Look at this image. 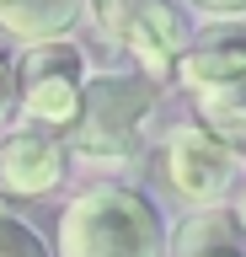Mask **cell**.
Masks as SVG:
<instances>
[{
    "label": "cell",
    "mask_w": 246,
    "mask_h": 257,
    "mask_svg": "<svg viewBox=\"0 0 246 257\" xmlns=\"http://www.w3.org/2000/svg\"><path fill=\"white\" fill-rule=\"evenodd\" d=\"M54 257H166V220L134 182H86L59 214Z\"/></svg>",
    "instance_id": "obj_1"
},
{
    "label": "cell",
    "mask_w": 246,
    "mask_h": 257,
    "mask_svg": "<svg viewBox=\"0 0 246 257\" xmlns=\"http://www.w3.org/2000/svg\"><path fill=\"white\" fill-rule=\"evenodd\" d=\"M161 86L166 80L145 75V70H107V75L86 80L81 112L65 128L70 161L97 166V172H118L145 150V123L161 107Z\"/></svg>",
    "instance_id": "obj_2"
},
{
    "label": "cell",
    "mask_w": 246,
    "mask_h": 257,
    "mask_svg": "<svg viewBox=\"0 0 246 257\" xmlns=\"http://www.w3.org/2000/svg\"><path fill=\"white\" fill-rule=\"evenodd\" d=\"M86 16L102 43H113L134 70H145L155 80L177 75L182 48L193 43L187 11L177 0H86Z\"/></svg>",
    "instance_id": "obj_3"
},
{
    "label": "cell",
    "mask_w": 246,
    "mask_h": 257,
    "mask_svg": "<svg viewBox=\"0 0 246 257\" xmlns=\"http://www.w3.org/2000/svg\"><path fill=\"white\" fill-rule=\"evenodd\" d=\"M17 75H22V118L38 128H54L65 134L81 112V96H86V80H91V59H86L81 43L65 38H43V43H27V54L17 59Z\"/></svg>",
    "instance_id": "obj_4"
},
{
    "label": "cell",
    "mask_w": 246,
    "mask_h": 257,
    "mask_svg": "<svg viewBox=\"0 0 246 257\" xmlns=\"http://www.w3.org/2000/svg\"><path fill=\"white\" fill-rule=\"evenodd\" d=\"M161 172H166V182H171V193L182 204H219L235 188L241 150L225 134H214L203 118H182L161 140Z\"/></svg>",
    "instance_id": "obj_5"
},
{
    "label": "cell",
    "mask_w": 246,
    "mask_h": 257,
    "mask_svg": "<svg viewBox=\"0 0 246 257\" xmlns=\"http://www.w3.org/2000/svg\"><path fill=\"white\" fill-rule=\"evenodd\" d=\"M70 172V145L54 128H11L0 134V193L6 198H49Z\"/></svg>",
    "instance_id": "obj_6"
},
{
    "label": "cell",
    "mask_w": 246,
    "mask_h": 257,
    "mask_svg": "<svg viewBox=\"0 0 246 257\" xmlns=\"http://www.w3.org/2000/svg\"><path fill=\"white\" fill-rule=\"evenodd\" d=\"M241 70H246V27H241V16H209V27H198V38L182 48L171 86H182L187 102H193V96L235 80Z\"/></svg>",
    "instance_id": "obj_7"
},
{
    "label": "cell",
    "mask_w": 246,
    "mask_h": 257,
    "mask_svg": "<svg viewBox=\"0 0 246 257\" xmlns=\"http://www.w3.org/2000/svg\"><path fill=\"white\" fill-rule=\"evenodd\" d=\"M166 257H246V230L230 204H187L166 230Z\"/></svg>",
    "instance_id": "obj_8"
},
{
    "label": "cell",
    "mask_w": 246,
    "mask_h": 257,
    "mask_svg": "<svg viewBox=\"0 0 246 257\" xmlns=\"http://www.w3.org/2000/svg\"><path fill=\"white\" fill-rule=\"evenodd\" d=\"M86 16V0H0V32H11L17 43H43L65 38Z\"/></svg>",
    "instance_id": "obj_9"
},
{
    "label": "cell",
    "mask_w": 246,
    "mask_h": 257,
    "mask_svg": "<svg viewBox=\"0 0 246 257\" xmlns=\"http://www.w3.org/2000/svg\"><path fill=\"white\" fill-rule=\"evenodd\" d=\"M193 118H203L214 134H225V140L235 145V140L246 134V70H241L235 80H225V86L193 96Z\"/></svg>",
    "instance_id": "obj_10"
},
{
    "label": "cell",
    "mask_w": 246,
    "mask_h": 257,
    "mask_svg": "<svg viewBox=\"0 0 246 257\" xmlns=\"http://www.w3.org/2000/svg\"><path fill=\"white\" fill-rule=\"evenodd\" d=\"M0 257H54V246L33 230V220H22L0 193Z\"/></svg>",
    "instance_id": "obj_11"
},
{
    "label": "cell",
    "mask_w": 246,
    "mask_h": 257,
    "mask_svg": "<svg viewBox=\"0 0 246 257\" xmlns=\"http://www.w3.org/2000/svg\"><path fill=\"white\" fill-rule=\"evenodd\" d=\"M17 107H22V75H17V59L0 48V128L17 118Z\"/></svg>",
    "instance_id": "obj_12"
},
{
    "label": "cell",
    "mask_w": 246,
    "mask_h": 257,
    "mask_svg": "<svg viewBox=\"0 0 246 257\" xmlns=\"http://www.w3.org/2000/svg\"><path fill=\"white\" fill-rule=\"evenodd\" d=\"M198 16H246V0H193Z\"/></svg>",
    "instance_id": "obj_13"
},
{
    "label": "cell",
    "mask_w": 246,
    "mask_h": 257,
    "mask_svg": "<svg viewBox=\"0 0 246 257\" xmlns=\"http://www.w3.org/2000/svg\"><path fill=\"white\" fill-rule=\"evenodd\" d=\"M230 209H235V220H241V230H246V182H241V193H235V204H230Z\"/></svg>",
    "instance_id": "obj_14"
},
{
    "label": "cell",
    "mask_w": 246,
    "mask_h": 257,
    "mask_svg": "<svg viewBox=\"0 0 246 257\" xmlns=\"http://www.w3.org/2000/svg\"><path fill=\"white\" fill-rule=\"evenodd\" d=\"M235 150H241V166H246V134H241V140H235Z\"/></svg>",
    "instance_id": "obj_15"
}]
</instances>
